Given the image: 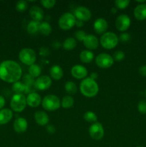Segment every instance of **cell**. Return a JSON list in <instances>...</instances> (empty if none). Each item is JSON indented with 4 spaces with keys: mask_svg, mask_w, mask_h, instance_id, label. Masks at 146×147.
I'll list each match as a JSON object with an SVG mask.
<instances>
[{
    "mask_svg": "<svg viewBox=\"0 0 146 147\" xmlns=\"http://www.w3.org/2000/svg\"><path fill=\"white\" fill-rule=\"evenodd\" d=\"M22 70L16 61L7 60L0 63V79L8 83H14L21 78Z\"/></svg>",
    "mask_w": 146,
    "mask_h": 147,
    "instance_id": "obj_1",
    "label": "cell"
},
{
    "mask_svg": "<svg viewBox=\"0 0 146 147\" xmlns=\"http://www.w3.org/2000/svg\"><path fill=\"white\" fill-rule=\"evenodd\" d=\"M80 90L82 94L87 98H93L99 92V86L96 80L90 77L82 80L80 84Z\"/></svg>",
    "mask_w": 146,
    "mask_h": 147,
    "instance_id": "obj_2",
    "label": "cell"
},
{
    "mask_svg": "<svg viewBox=\"0 0 146 147\" xmlns=\"http://www.w3.org/2000/svg\"><path fill=\"white\" fill-rule=\"evenodd\" d=\"M100 44L106 50L114 49L118 45L119 37L113 32H106L100 39Z\"/></svg>",
    "mask_w": 146,
    "mask_h": 147,
    "instance_id": "obj_3",
    "label": "cell"
},
{
    "mask_svg": "<svg viewBox=\"0 0 146 147\" xmlns=\"http://www.w3.org/2000/svg\"><path fill=\"white\" fill-rule=\"evenodd\" d=\"M42 106L44 109L48 111H54L58 110L61 106V100L57 96L49 94L44 96L42 100Z\"/></svg>",
    "mask_w": 146,
    "mask_h": 147,
    "instance_id": "obj_4",
    "label": "cell"
},
{
    "mask_svg": "<svg viewBox=\"0 0 146 147\" xmlns=\"http://www.w3.org/2000/svg\"><path fill=\"white\" fill-rule=\"evenodd\" d=\"M27 106V99L24 94H14L10 100L11 110L17 113L22 112Z\"/></svg>",
    "mask_w": 146,
    "mask_h": 147,
    "instance_id": "obj_5",
    "label": "cell"
},
{
    "mask_svg": "<svg viewBox=\"0 0 146 147\" xmlns=\"http://www.w3.org/2000/svg\"><path fill=\"white\" fill-rule=\"evenodd\" d=\"M76 18L74 14L71 12H65L60 16L58 20V25L62 30H70L75 26Z\"/></svg>",
    "mask_w": 146,
    "mask_h": 147,
    "instance_id": "obj_6",
    "label": "cell"
},
{
    "mask_svg": "<svg viewBox=\"0 0 146 147\" xmlns=\"http://www.w3.org/2000/svg\"><path fill=\"white\" fill-rule=\"evenodd\" d=\"M19 59L23 64L30 66L35 63L37 55L34 50L26 47L20 50L19 53Z\"/></svg>",
    "mask_w": 146,
    "mask_h": 147,
    "instance_id": "obj_7",
    "label": "cell"
},
{
    "mask_svg": "<svg viewBox=\"0 0 146 147\" xmlns=\"http://www.w3.org/2000/svg\"><path fill=\"white\" fill-rule=\"evenodd\" d=\"M95 64L100 68L107 69L113 65L114 59L108 53H100L95 57Z\"/></svg>",
    "mask_w": 146,
    "mask_h": 147,
    "instance_id": "obj_8",
    "label": "cell"
},
{
    "mask_svg": "<svg viewBox=\"0 0 146 147\" xmlns=\"http://www.w3.org/2000/svg\"><path fill=\"white\" fill-rule=\"evenodd\" d=\"M89 134L94 140H101L104 135V130L102 124L99 122L92 123L89 128Z\"/></svg>",
    "mask_w": 146,
    "mask_h": 147,
    "instance_id": "obj_9",
    "label": "cell"
},
{
    "mask_svg": "<svg viewBox=\"0 0 146 147\" xmlns=\"http://www.w3.org/2000/svg\"><path fill=\"white\" fill-rule=\"evenodd\" d=\"M131 24V20L127 14H120L116 18L115 27L118 31L125 32L127 30Z\"/></svg>",
    "mask_w": 146,
    "mask_h": 147,
    "instance_id": "obj_10",
    "label": "cell"
},
{
    "mask_svg": "<svg viewBox=\"0 0 146 147\" xmlns=\"http://www.w3.org/2000/svg\"><path fill=\"white\" fill-rule=\"evenodd\" d=\"M52 83V80L50 76H40L36 78L34 81V87L37 90H45L50 88Z\"/></svg>",
    "mask_w": 146,
    "mask_h": 147,
    "instance_id": "obj_11",
    "label": "cell"
},
{
    "mask_svg": "<svg viewBox=\"0 0 146 147\" xmlns=\"http://www.w3.org/2000/svg\"><path fill=\"white\" fill-rule=\"evenodd\" d=\"M74 15L76 20L82 22H87L91 19L92 12L88 8L83 6H79L74 9Z\"/></svg>",
    "mask_w": 146,
    "mask_h": 147,
    "instance_id": "obj_12",
    "label": "cell"
},
{
    "mask_svg": "<svg viewBox=\"0 0 146 147\" xmlns=\"http://www.w3.org/2000/svg\"><path fill=\"white\" fill-rule=\"evenodd\" d=\"M72 76L77 80H83L86 78L88 75V71L84 66L82 65H75L71 68Z\"/></svg>",
    "mask_w": 146,
    "mask_h": 147,
    "instance_id": "obj_13",
    "label": "cell"
},
{
    "mask_svg": "<svg viewBox=\"0 0 146 147\" xmlns=\"http://www.w3.org/2000/svg\"><path fill=\"white\" fill-rule=\"evenodd\" d=\"M108 28V23L105 19L100 17L95 20L93 24V29L97 34H103L107 32Z\"/></svg>",
    "mask_w": 146,
    "mask_h": 147,
    "instance_id": "obj_14",
    "label": "cell"
},
{
    "mask_svg": "<svg viewBox=\"0 0 146 147\" xmlns=\"http://www.w3.org/2000/svg\"><path fill=\"white\" fill-rule=\"evenodd\" d=\"M82 42L86 48L88 49L89 50H96L98 47L100 41L95 35L90 34L86 35Z\"/></svg>",
    "mask_w": 146,
    "mask_h": 147,
    "instance_id": "obj_15",
    "label": "cell"
},
{
    "mask_svg": "<svg viewBox=\"0 0 146 147\" xmlns=\"http://www.w3.org/2000/svg\"><path fill=\"white\" fill-rule=\"evenodd\" d=\"M27 105L31 108H37L42 103V98L37 92H31L26 97Z\"/></svg>",
    "mask_w": 146,
    "mask_h": 147,
    "instance_id": "obj_16",
    "label": "cell"
},
{
    "mask_svg": "<svg viewBox=\"0 0 146 147\" xmlns=\"http://www.w3.org/2000/svg\"><path fill=\"white\" fill-rule=\"evenodd\" d=\"M13 128L17 133H24L28 128V122L24 118L19 117L14 120V123H13Z\"/></svg>",
    "mask_w": 146,
    "mask_h": 147,
    "instance_id": "obj_17",
    "label": "cell"
},
{
    "mask_svg": "<svg viewBox=\"0 0 146 147\" xmlns=\"http://www.w3.org/2000/svg\"><path fill=\"white\" fill-rule=\"evenodd\" d=\"M29 15L31 17V18L32 19V20L40 22L44 18V13L41 7L35 5L32 6L29 9Z\"/></svg>",
    "mask_w": 146,
    "mask_h": 147,
    "instance_id": "obj_18",
    "label": "cell"
},
{
    "mask_svg": "<svg viewBox=\"0 0 146 147\" xmlns=\"http://www.w3.org/2000/svg\"><path fill=\"white\" fill-rule=\"evenodd\" d=\"M34 120L37 124L44 126L48 124L50 118L46 112L43 111H37L34 113Z\"/></svg>",
    "mask_w": 146,
    "mask_h": 147,
    "instance_id": "obj_19",
    "label": "cell"
},
{
    "mask_svg": "<svg viewBox=\"0 0 146 147\" xmlns=\"http://www.w3.org/2000/svg\"><path fill=\"white\" fill-rule=\"evenodd\" d=\"M134 17L137 20H146V4H137L134 9Z\"/></svg>",
    "mask_w": 146,
    "mask_h": 147,
    "instance_id": "obj_20",
    "label": "cell"
},
{
    "mask_svg": "<svg viewBox=\"0 0 146 147\" xmlns=\"http://www.w3.org/2000/svg\"><path fill=\"white\" fill-rule=\"evenodd\" d=\"M50 78L54 80H60L63 78V70L58 65H54L50 69Z\"/></svg>",
    "mask_w": 146,
    "mask_h": 147,
    "instance_id": "obj_21",
    "label": "cell"
},
{
    "mask_svg": "<svg viewBox=\"0 0 146 147\" xmlns=\"http://www.w3.org/2000/svg\"><path fill=\"white\" fill-rule=\"evenodd\" d=\"M13 112L9 109H3L0 110V125L7 124L11 120Z\"/></svg>",
    "mask_w": 146,
    "mask_h": 147,
    "instance_id": "obj_22",
    "label": "cell"
},
{
    "mask_svg": "<svg viewBox=\"0 0 146 147\" xmlns=\"http://www.w3.org/2000/svg\"><path fill=\"white\" fill-rule=\"evenodd\" d=\"M94 58V55L91 50H84L80 53V59L81 62L86 64H89L91 63Z\"/></svg>",
    "mask_w": 146,
    "mask_h": 147,
    "instance_id": "obj_23",
    "label": "cell"
},
{
    "mask_svg": "<svg viewBox=\"0 0 146 147\" xmlns=\"http://www.w3.org/2000/svg\"><path fill=\"white\" fill-rule=\"evenodd\" d=\"M23 79V83L25 86V93H30L31 92V89L32 86H34V78L33 77H31L30 75L29 74H25L22 78Z\"/></svg>",
    "mask_w": 146,
    "mask_h": 147,
    "instance_id": "obj_24",
    "label": "cell"
},
{
    "mask_svg": "<svg viewBox=\"0 0 146 147\" xmlns=\"http://www.w3.org/2000/svg\"><path fill=\"white\" fill-rule=\"evenodd\" d=\"M77 40L74 37H67L64 40L62 43L63 48L65 50H72L77 47Z\"/></svg>",
    "mask_w": 146,
    "mask_h": 147,
    "instance_id": "obj_25",
    "label": "cell"
},
{
    "mask_svg": "<svg viewBox=\"0 0 146 147\" xmlns=\"http://www.w3.org/2000/svg\"><path fill=\"white\" fill-rule=\"evenodd\" d=\"M52 26L49 24L47 22H42L40 23V28H39V32L44 36H48L52 33Z\"/></svg>",
    "mask_w": 146,
    "mask_h": 147,
    "instance_id": "obj_26",
    "label": "cell"
},
{
    "mask_svg": "<svg viewBox=\"0 0 146 147\" xmlns=\"http://www.w3.org/2000/svg\"><path fill=\"white\" fill-rule=\"evenodd\" d=\"M40 22L31 20L28 23L27 27V31L29 34H35L39 32Z\"/></svg>",
    "mask_w": 146,
    "mask_h": 147,
    "instance_id": "obj_27",
    "label": "cell"
},
{
    "mask_svg": "<svg viewBox=\"0 0 146 147\" xmlns=\"http://www.w3.org/2000/svg\"><path fill=\"white\" fill-rule=\"evenodd\" d=\"M29 75L33 77L34 78H37L38 77H40L41 76L42 73V69L40 65L37 64H33L31 65H30L28 69Z\"/></svg>",
    "mask_w": 146,
    "mask_h": 147,
    "instance_id": "obj_28",
    "label": "cell"
},
{
    "mask_svg": "<svg viewBox=\"0 0 146 147\" xmlns=\"http://www.w3.org/2000/svg\"><path fill=\"white\" fill-rule=\"evenodd\" d=\"M74 100L71 96H65L62 98L61 100V106L63 109H68L74 106Z\"/></svg>",
    "mask_w": 146,
    "mask_h": 147,
    "instance_id": "obj_29",
    "label": "cell"
},
{
    "mask_svg": "<svg viewBox=\"0 0 146 147\" xmlns=\"http://www.w3.org/2000/svg\"><path fill=\"white\" fill-rule=\"evenodd\" d=\"M64 90L69 96L74 95L77 92V85L72 81H67L64 84Z\"/></svg>",
    "mask_w": 146,
    "mask_h": 147,
    "instance_id": "obj_30",
    "label": "cell"
},
{
    "mask_svg": "<svg viewBox=\"0 0 146 147\" xmlns=\"http://www.w3.org/2000/svg\"><path fill=\"white\" fill-rule=\"evenodd\" d=\"M11 88H12L13 91L15 93V94H21L23 92H25V86L23 82L17 81L13 83Z\"/></svg>",
    "mask_w": 146,
    "mask_h": 147,
    "instance_id": "obj_31",
    "label": "cell"
},
{
    "mask_svg": "<svg viewBox=\"0 0 146 147\" xmlns=\"http://www.w3.org/2000/svg\"><path fill=\"white\" fill-rule=\"evenodd\" d=\"M83 119L88 123H96L97 122V116L92 111H87L83 115Z\"/></svg>",
    "mask_w": 146,
    "mask_h": 147,
    "instance_id": "obj_32",
    "label": "cell"
},
{
    "mask_svg": "<svg viewBox=\"0 0 146 147\" xmlns=\"http://www.w3.org/2000/svg\"><path fill=\"white\" fill-rule=\"evenodd\" d=\"M15 8L19 12H24L28 8L27 1H24V0H20V1H17V4H16Z\"/></svg>",
    "mask_w": 146,
    "mask_h": 147,
    "instance_id": "obj_33",
    "label": "cell"
},
{
    "mask_svg": "<svg viewBox=\"0 0 146 147\" xmlns=\"http://www.w3.org/2000/svg\"><path fill=\"white\" fill-rule=\"evenodd\" d=\"M130 0H116L115 1V5L117 9H126L130 4Z\"/></svg>",
    "mask_w": 146,
    "mask_h": 147,
    "instance_id": "obj_34",
    "label": "cell"
},
{
    "mask_svg": "<svg viewBox=\"0 0 146 147\" xmlns=\"http://www.w3.org/2000/svg\"><path fill=\"white\" fill-rule=\"evenodd\" d=\"M40 3L44 8L52 9L55 6L57 1L55 0H42Z\"/></svg>",
    "mask_w": 146,
    "mask_h": 147,
    "instance_id": "obj_35",
    "label": "cell"
},
{
    "mask_svg": "<svg viewBox=\"0 0 146 147\" xmlns=\"http://www.w3.org/2000/svg\"><path fill=\"white\" fill-rule=\"evenodd\" d=\"M125 53H123L122 50H118V51H116L115 53L113 55V57L114 59V60H116L117 62L122 61L123 60H124L125 58Z\"/></svg>",
    "mask_w": 146,
    "mask_h": 147,
    "instance_id": "obj_36",
    "label": "cell"
},
{
    "mask_svg": "<svg viewBox=\"0 0 146 147\" xmlns=\"http://www.w3.org/2000/svg\"><path fill=\"white\" fill-rule=\"evenodd\" d=\"M87 34L84 31L81 30H79L77 31H76V32L74 33V36H75V38L77 40H79L80 42H82L84 40V37H86Z\"/></svg>",
    "mask_w": 146,
    "mask_h": 147,
    "instance_id": "obj_37",
    "label": "cell"
},
{
    "mask_svg": "<svg viewBox=\"0 0 146 147\" xmlns=\"http://www.w3.org/2000/svg\"><path fill=\"white\" fill-rule=\"evenodd\" d=\"M137 110L142 114L146 113V100H140L137 104Z\"/></svg>",
    "mask_w": 146,
    "mask_h": 147,
    "instance_id": "obj_38",
    "label": "cell"
},
{
    "mask_svg": "<svg viewBox=\"0 0 146 147\" xmlns=\"http://www.w3.org/2000/svg\"><path fill=\"white\" fill-rule=\"evenodd\" d=\"M130 38H131L130 34L129 33L125 32H123L120 34V37H119V40L121 41L122 42H127L130 40Z\"/></svg>",
    "mask_w": 146,
    "mask_h": 147,
    "instance_id": "obj_39",
    "label": "cell"
},
{
    "mask_svg": "<svg viewBox=\"0 0 146 147\" xmlns=\"http://www.w3.org/2000/svg\"><path fill=\"white\" fill-rule=\"evenodd\" d=\"M50 50L47 47H42L40 49V55L41 56H43V57H47L50 55Z\"/></svg>",
    "mask_w": 146,
    "mask_h": 147,
    "instance_id": "obj_40",
    "label": "cell"
},
{
    "mask_svg": "<svg viewBox=\"0 0 146 147\" xmlns=\"http://www.w3.org/2000/svg\"><path fill=\"white\" fill-rule=\"evenodd\" d=\"M46 129H47V131L48 132L49 134H53L55 133V131H56L55 127H54V125H52V124L47 125Z\"/></svg>",
    "mask_w": 146,
    "mask_h": 147,
    "instance_id": "obj_41",
    "label": "cell"
},
{
    "mask_svg": "<svg viewBox=\"0 0 146 147\" xmlns=\"http://www.w3.org/2000/svg\"><path fill=\"white\" fill-rule=\"evenodd\" d=\"M139 73L143 77H146V65H143L139 68Z\"/></svg>",
    "mask_w": 146,
    "mask_h": 147,
    "instance_id": "obj_42",
    "label": "cell"
},
{
    "mask_svg": "<svg viewBox=\"0 0 146 147\" xmlns=\"http://www.w3.org/2000/svg\"><path fill=\"white\" fill-rule=\"evenodd\" d=\"M5 99H4V98L2 96H1L0 95V110H1V109H3V108H4V106H5Z\"/></svg>",
    "mask_w": 146,
    "mask_h": 147,
    "instance_id": "obj_43",
    "label": "cell"
},
{
    "mask_svg": "<svg viewBox=\"0 0 146 147\" xmlns=\"http://www.w3.org/2000/svg\"><path fill=\"white\" fill-rule=\"evenodd\" d=\"M52 47L54 49H59L60 47V46H61V44H60V42L59 41L55 40V41H54L52 42Z\"/></svg>",
    "mask_w": 146,
    "mask_h": 147,
    "instance_id": "obj_44",
    "label": "cell"
},
{
    "mask_svg": "<svg viewBox=\"0 0 146 147\" xmlns=\"http://www.w3.org/2000/svg\"><path fill=\"white\" fill-rule=\"evenodd\" d=\"M75 26H76V27H79V28H80V27H82L83 26H84V22L80 21V20H76Z\"/></svg>",
    "mask_w": 146,
    "mask_h": 147,
    "instance_id": "obj_45",
    "label": "cell"
},
{
    "mask_svg": "<svg viewBox=\"0 0 146 147\" xmlns=\"http://www.w3.org/2000/svg\"><path fill=\"white\" fill-rule=\"evenodd\" d=\"M97 77H98V76H97V73H92L91 74H90V78L93 79V80H94L97 78Z\"/></svg>",
    "mask_w": 146,
    "mask_h": 147,
    "instance_id": "obj_46",
    "label": "cell"
},
{
    "mask_svg": "<svg viewBox=\"0 0 146 147\" xmlns=\"http://www.w3.org/2000/svg\"><path fill=\"white\" fill-rule=\"evenodd\" d=\"M117 9L115 7H113V8L111 9V13L112 14H115V13H117Z\"/></svg>",
    "mask_w": 146,
    "mask_h": 147,
    "instance_id": "obj_47",
    "label": "cell"
},
{
    "mask_svg": "<svg viewBox=\"0 0 146 147\" xmlns=\"http://www.w3.org/2000/svg\"><path fill=\"white\" fill-rule=\"evenodd\" d=\"M137 147H144V146H137Z\"/></svg>",
    "mask_w": 146,
    "mask_h": 147,
    "instance_id": "obj_48",
    "label": "cell"
},
{
    "mask_svg": "<svg viewBox=\"0 0 146 147\" xmlns=\"http://www.w3.org/2000/svg\"><path fill=\"white\" fill-rule=\"evenodd\" d=\"M145 96H146V90H145Z\"/></svg>",
    "mask_w": 146,
    "mask_h": 147,
    "instance_id": "obj_49",
    "label": "cell"
}]
</instances>
